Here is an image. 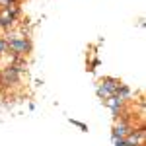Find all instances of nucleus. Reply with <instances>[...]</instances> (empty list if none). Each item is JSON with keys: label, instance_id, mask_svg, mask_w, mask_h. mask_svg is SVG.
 Wrapping results in <instances>:
<instances>
[{"label": "nucleus", "instance_id": "1", "mask_svg": "<svg viewBox=\"0 0 146 146\" xmlns=\"http://www.w3.org/2000/svg\"><path fill=\"white\" fill-rule=\"evenodd\" d=\"M6 41H8V47H10V53H14V55H18V56L29 55L31 49H33L31 39H27L23 33H10V35H6Z\"/></svg>", "mask_w": 146, "mask_h": 146}, {"label": "nucleus", "instance_id": "2", "mask_svg": "<svg viewBox=\"0 0 146 146\" xmlns=\"http://www.w3.org/2000/svg\"><path fill=\"white\" fill-rule=\"evenodd\" d=\"M121 86V82L117 78H113V76H103L100 80V84H98V88H96V94H98V98L101 101H105L107 98H111L117 94V88Z\"/></svg>", "mask_w": 146, "mask_h": 146}, {"label": "nucleus", "instance_id": "3", "mask_svg": "<svg viewBox=\"0 0 146 146\" xmlns=\"http://www.w3.org/2000/svg\"><path fill=\"white\" fill-rule=\"evenodd\" d=\"M20 78H22V72L14 66V64L4 66L0 70V86H14V84L20 82Z\"/></svg>", "mask_w": 146, "mask_h": 146}, {"label": "nucleus", "instance_id": "4", "mask_svg": "<svg viewBox=\"0 0 146 146\" xmlns=\"http://www.w3.org/2000/svg\"><path fill=\"white\" fill-rule=\"evenodd\" d=\"M133 129H135V127L129 123L127 119H117L115 125H113V133H111L113 140H117V138H125V136L129 135Z\"/></svg>", "mask_w": 146, "mask_h": 146}, {"label": "nucleus", "instance_id": "5", "mask_svg": "<svg viewBox=\"0 0 146 146\" xmlns=\"http://www.w3.org/2000/svg\"><path fill=\"white\" fill-rule=\"evenodd\" d=\"M14 23H16V20L8 12L0 10V29H10V27H14Z\"/></svg>", "mask_w": 146, "mask_h": 146}, {"label": "nucleus", "instance_id": "6", "mask_svg": "<svg viewBox=\"0 0 146 146\" xmlns=\"http://www.w3.org/2000/svg\"><path fill=\"white\" fill-rule=\"evenodd\" d=\"M117 98H121V100L127 103V101L131 100V96H133V92H131V88L129 86H125V84H121L119 88H117V94H115Z\"/></svg>", "mask_w": 146, "mask_h": 146}, {"label": "nucleus", "instance_id": "7", "mask_svg": "<svg viewBox=\"0 0 146 146\" xmlns=\"http://www.w3.org/2000/svg\"><path fill=\"white\" fill-rule=\"evenodd\" d=\"M2 10H4V12H8L12 18H14V20H18V16H20V12H22L18 4H6V6H4Z\"/></svg>", "mask_w": 146, "mask_h": 146}, {"label": "nucleus", "instance_id": "8", "mask_svg": "<svg viewBox=\"0 0 146 146\" xmlns=\"http://www.w3.org/2000/svg\"><path fill=\"white\" fill-rule=\"evenodd\" d=\"M6 53H10L8 41H6V37H0V56H4Z\"/></svg>", "mask_w": 146, "mask_h": 146}, {"label": "nucleus", "instance_id": "9", "mask_svg": "<svg viewBox=\"0 0 146 146\" xmlns=\"http://www.w3.org/2000/svg\"><path fill=\"white\" fill-rule=\"evenodd\" d=\"M70 123L76 125V127H78V129H82V131H88V127H86L84 123H80V121H74V119H70Z\"/></svg>", "mask_w": 146, "mask_h": 146}, {"label": "nucleus", "instance_id": "10", "mask_svg": "<svg viewBox=\"0 0 146 146\" xmlns=\"http://www.w3.org/2000/svg\"><path fill=\"white\" fill-rule=\"evenodd\" d=\"M113 146H127V142H125V138H117V140H113Z\"/></svg>", "mask_w": 146, "mask_h": 146}, {"label": "nucleus", "instance_id": "11", "mask_svg": "<svg viewBox=\"0 0 146 146\" xmlns=\"http://www.w3.org/2000/svg\"><path fill=\"white\" fill-rule=\"evenodd\" d=\"M2 8H4V6H2V2H0V10H2Z\"/></svg>", "mask_w": 146, "mask_h": 146}]
</instances>
